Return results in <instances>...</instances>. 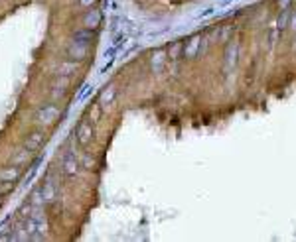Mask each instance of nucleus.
<instances>
[{
    "instance_id": "obj_1",
    "label": "nucleus",
    "mask_w": 296,
    "mask_h": 242,
    "mask_svg": "<svg viewBox=\"0 0 296 242\" xmlns=\"http://www.w3.org/2000/svg\"><path fill=\"white\" fill-rule=\"evenodd\" d=\"M59 108L55 106V105H44L40 110H38V114H36V120H38V124H42V126H53L55 122H57V118H59Z\"/></svg>"
},
{
    "instance_id": "obj_2",
    "label": "nucleus",
    "mask_w": 296,
    "mask_h": 242,
    "mask_svg": "<svg viewBox=\"0 0 296 242\" xmlns=\"http://www.w3.org/2000/svg\"><path fill=\"white\" fill-rule=\"evenodd\" d=\"M66 55L69 59H73V61H83V59H87V55H89V45L79 44V42H71L66 49Z\"/></svg>"
},
{
    "instance_id": "obj_3",
    "label": "nucleus",
    "mask_w": 296,
    "mask_h": 242,
    "mask_svg": "<svg viewBox=\"0 0 296 242\" xmlns=\"http://www.w3.org/2000/svg\"><path fill=\"white\" fill-rule=\"evenodd\" d=\"M79 160L75 158V154L73 152H66V156H64V160H62V171L67 175V177H75L77 173H79Z\"/></svg>"
},
{
    "instance_id": "obj_4",
    "label": "nucleus",
    "mask_w": 296,
    "mask_h": 242,
    "mask_svg": "<svg viewBox=\"0 0 296 242\" xmlns=\"http://www.w3.org/2000/svg\"><path fill=\"white\" fill-rule=\"evenodd\" d=\"M75 140H77V144L79 146H87V144H91V140H93V126H91V122H81L79 124V128H77V132H75Z\"/></svg>"
},
{
    "instance_id": "obj_5",
    "label": "nucleus",
    "mask_w": 296,
    "mask_h": 242,
    "mask_svg": "<svg viewBox=\"0 0 296 242\" xmlns=\"http://www.w3.org/2000/svg\"><path fill=\"white\" fill-rule=\"evenodd\" d=\"M44 140H46V136H44V132H40V130H36V132H32L26 140H24V148L26 150H30V152H36V150L44 144Z\"/></svg>"
},
{
    "instance_id": "obj_6",
    "label": "nucleus",
    "mask_w": 296,
    "mask_h": 242,
    "mask_svg": "<svg viewBox=\"0 0 296 242\" xmlns=\"http://www.w3.org/2000/svg\"><path fill=\"white\" fill-rule=\"evenodd\" d=\"M199 47H201V36H192V38L186 42V45H184V57L194 59V57L197 55Z\"/></svg>"
},
{
    "instance_id": "obj_7",
    "label": "nucleus",
    "mask_w": 296,
    "mask_h": 242,
    "mask_svg": "<svg viewBox=\"0 0 296 242\" xmlns=\"http://www.w3.org/2000/svg\"><path fill=\"white\" fill-rule=\"evenodd\" d=\"M101 26V12L99 10H87L83 16V28L87 30H95Z\"/></svg>"
},
{
    "instance_id": "obj_8",
    "label": "nucleus",
    "mask_w": 296,
    "mask_h": 242,
    "mask_svg": "<svg viewBox=\"0 0 296 242\" xmlns=\"http://www.w3.org/2000/svg\"><path fill=\"white\" fill-rule=\"evenodd\" d=\"M40 189H42V197H44V203H46V205H49V203L55 201V197H57V187H55L53 181H46V183H44Z\"/></svg>"
},
{
    "instance_id": "obj_9",
    "label": "nucleus",
    "mask_w": 296,
    "mask_h": 242,
    "mask_svg": "<svg viewBox=\"0 0 296 242\" xmlns=\"http://www.w3.org/2000/svg\"><path fill=\"white\" fill-rule=\"evenodd\" d=\"M79 69V65H77V61H73V59H66V61H62L57 65V75H66V77H71L75 71Z\"/></svg>"
},
{
    "instance_id": "obj_10",
    "label": "nucleus",
    "mask_w": 296,
    "mask_h": 242,
    "mask_svg": "<svg viewBox=\"0 0 296 242\" xmlns=\"http://www.w3.org/2000/svg\"><path fill=\"white\" fill-rule=\"evenodd\" d=\"M20 175H22V171H20L18 166L2 167V169H0V183H2V181H16Z\"/></svg>"
},
{
    "instance_id": "obj_11",
    "label": "nucleus",
    "mask_w": 296,
    "mask_h": 242,
    "mask_svg": "<svg viewBox=\"0 0 296 242\" xmlns=\"http://www.w3.org/2000/svg\"><path fill=\"white\" fill-rule=\"evenodd\" d=\"M93 40H95V34H93V30H87V28H83V30H77V32L73 34V42H79V44H93Z\"/></svg>"
},
{
    "instance_id": "obj_12",
    "label": "nucleus",
    "mask_w": 296,
    "mask_h": 242,
    "mask_svg": "<svg viewBox=\"0 0 296 242\" xmlns=\"http://www.w3.org/2000/svg\"><path fill=\"white\" fill-rule=\"evenodd\" d=\"M184 42H174L170 47H168V57L170 59H180L184 57Z\"/></svg>"
},
{
    "instance_id": "obj_13",
    "label": "nucleus",
    "mask_w": 296,
    "mask_h": 242,
    "mask_svg": "<svg viewBox=\"0 0 296 242\" xmlns=\"http://www.w3.org/2000/svg\"><path fill=\"white\" fill-rule=\"evenodd\" d=\"M115 97H116L115 87H105L101 91V95H99V101H101V105H111L115 101Z\"/></svg>"
},
{
    "instance_id": "obj_14",
    "label": "nucleus",
    "mask_w": 296,
    "mask_h": 242,
    "mask_svg": "<svg viewBox=\"0 0 296 242\" xmlns=\"http://www.w3.org/2000/svg\"><path fill=\"white\" fill-rule=\"evenodd\" d=\"M282 14L279 16V22H277V28H279V32L282 34L284 30L290 26V10H280Z\"/></svg>"
},
{
    "instance_id": "obj_15",
    "label": "nucleus",
    "mask_w": 296,
    "mask_h": 242,
    "mask_svg": "<svg viewBox=\"0 0 296 242\" xmlns=\"http://www.w3.org/2000/svg\"><path fill=\"white\" fill-rule=\"evenodd\" d=\"M30 154H32V152H30V150H26V148H24V150H20V152H18V154L12 158V166H18V167H20L22 164H26V162H28Z\"/></svg>"
},
{
    "instance_id": "obj_16",
    "label": "nucleus",
    "mask_w": 296,
    "mask_h": 242,
    "mask_svg": "<svg viewBox=\"0 0 296 242\" xmlns=\"http://www.w3.org/2000/svg\"><path fill=\"white\" fill-rule=\"evenodd\" d=\"M28 201H30V205H32V209L44 207V205H46V203H44V197H42V189H36V191L32 193V197H30Z\"/></svg>"
},
{
    "instance_id": "obj_17",
    "label": "nucleus",
    "mask_w": 296,
    "mask_h": 242,
    "mask_svg": "<svg viewBox=\"0 0 296 242\" xmlns=\"http://www.w3.org/2000/svg\"><path fill=\"white\" fill-rule=\"evenodd\" d=\"M51 87H59V89H67V87H69V77H66V75H57V77L53 79V83H51Z\"/></svg>"
},
{
    "instance_id": "obj_18",
    "label": "nucleus",
    "mask_w": 296,
    "mask_h": 242,
    "mask_svg": "<svg viewBox=\"0 0 296 242\" xmlns=\"http://www.w3.org/2000/svg\"><path fill=\"white\" fill-rule=\"evenodd\" d=\"M162 63H164V51H156V53L152 55V69L158 71V69L162 67Z\"/></svg>"
},
{
    "instance_id": "obj_19",
    "label": "nucleus",
    "mask_w": 296,
    "mask_h": 242,
    "mask_svg": "<svg viewBox=\"0 0 296 242\" xmlns=\"http://www.w3.org/2000/svg\"><path fill=\"white\" fill-rule=\"evenodd\" d=\"M235 55H237V49H235L233 45H229V47H227V59H225V61H227V67L235 65V61H237Z\"/></svg>"
},
{
    "instance_id": "obj_20",
    "label": "nucleus",
    "mask_w": 296,
    "mask_h": 242,
    "mask_svg": "<svg viewBox=\"0 0 296 242\" xmlns=\"http://www.w3.org/2000/svg\"><path fill=\"white\" fill-rule=\"evenodd\" d=\"M134 47V42L132 40H125V44L121 45V49H118V55H125L129 49H132Z\"/></svg>"
},
{
    "instance_id": "obj_21",
    "label": "nucleus",
    "mask_w": 296,
    "mask_h": 242,
    "mask_svg": "<svg viewBox=\"0 0 296 242\" xmlns=\"http://www.w3.org/2000/svg\"><path fill=\"white\" fill-rule=\"evenodd\" d=\"M12 189H14V181H2V185H0V195H4Z\"/></svg>"
},
{
    "instance_id": "obj_22",
    "label": "nucleus",
    "mask_w": 296,
    "mask_h": 242,
    "mask_svg": "<svg viewBox=\"0 0 296 242\" xmlns=\"http://www.w3.org/2000/svg\"><path fill=\"white\" fill-rule=\"evenodd\" d=\"M66 95V89H59V87H51V97L53 99H62Z\"/></svg>"
},
{
    "instance_id": "obj_23",
    "label": "nucleus",
    "mask_w": 296,
    "mask_h": 242,
    "mask_svg": "<svg viewBox=\"0 0 296 242\" xmlns=\"http://www.w3.org/2000/svg\"><path fill=\"white\" fill-rule=\"evenodd\" d=\"M292 2H294V0H279V8L280 10H288Z\"/></svg>"
},
{
    "instance_id": "obj_24",
    "label": "nucleus",
    "mask_w": 296,
    "mask_h": 242,
    "mask_svg": "<svg viewBox=\"0 0 296 242\" xmlns=\"http://www.w3.org/2000/svg\"><path fill=\"white\" fill-rule=\"evenodd\" d=\"M95 2H97V0H79V4H81L83 8H91Z\"/></svg>"
},
{
    "instance_id": "obj_25",
    "label": "nucleus",
    "mask_w": 296,
    "mask_h": 242,
    "mask_svg": "<svg viewBox=\"0 0 296 242\" xmlns=\"http://www.w3.org/2000/svg\"><path fill=\"white\" fill-rule=\"evenodd\" d=\"M290 26L294 28V32H296V14H294V16H290Z\"/></svg>"
},
{
    "instance_id": "obj_26",
    "label": "nucleus",
    "mask_w": 296,
    "mask_h": 242,
    "mask_svg": "<svg viewBox=\"0 0 296 242\" xmlns=\"http://www.w3.org/2000/svg\"><path fill=\"white\" fill-rule=\"evenodd\" d=\"M0 203H2V199H0Z\"/></svg>"
}]
</instances>
